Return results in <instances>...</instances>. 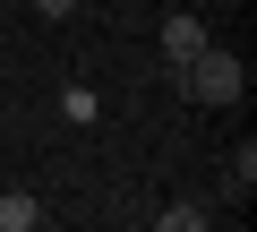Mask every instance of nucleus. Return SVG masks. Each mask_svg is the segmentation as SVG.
Masks as SVG:
<instances>
[{"label": "nucleus", "instance_id": "1", "mask_svg": "<svg viewBox=\"0 0 257 232\" xmlns=\"http://www.w3.org/2000/svg\"><path fill=\"white\" fill-rule=\"evenodd\" d=\"M172 95H189V103H240L248 95V69H240V52H197V60H180L172 69Z\"/></svg>", "mask_w": 257, "mask_h": 232}, {"label": "nucleus", "instance_id": "2", "mask_svg": "<svg viewBox=\"0 0 257 232\" xmlns=\"http://www.w3.org/2000/svg\"><path fill=\"white\" fill-rule=\"evenodd\" d=\"M206 52V26L197 18H163V69H180V60H197Z\"/></svg>", "mask_w": 257, "mask_h": 232}, {"label": "nucleus", "instance_id": "3", "mask_svg": "<svg viewBox=\"0 0 257 232\" xmlns=\"http://www.w3.org/2000/svg\"><path fill=\"white\" fill-rule=\"evenodd\" d=\"M43 215L52 206H35V189H9V198H0V232H43Z\"/></svg>", "mask_w": 257, "mask_h": 232}, {"label": "nucleus", "instance_id": "4", "mask_svg": "<svg viewBox=\"0 0 257 232\" xmlns=\"http://www.w3.org/2000/svg\"><path fill=\"white\" fill-rule=\"evenodd\" d=\"M214 223V206H197V198H172V206H155V232H206Z\"/></svg>", "mask_w": 257, "mask_h": 232}, {"label": "nucleus", "instance_id": "5", "mask_svg": "<svg viewBox=\"0 0 257 232\" xmlns=\"http://www.w3.org/2000/svg\"><path fill=\"white\" fill-rule=\"evenodd\" d=\"M248 189H257V146H240V155H231V164H223V198H231V206H240V198H248Z\"/></svg>", "mask_w": 257, "mask_h": 232}, {"label": "nucleus", "instance_id": "6", "mask_svg": "<svg viewBox=\"0 0 257 232\" xmlns=\"http://www.w3.org/2000/svg\"><path fill=\"white\" fill-rule=\"evenodd\" d=\"M35 9H43V18H69V9H77V0H35Z\"/></svg>", "mask_w": 257, "mask_h": 232}]
</instances>
